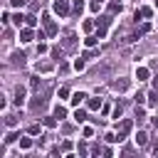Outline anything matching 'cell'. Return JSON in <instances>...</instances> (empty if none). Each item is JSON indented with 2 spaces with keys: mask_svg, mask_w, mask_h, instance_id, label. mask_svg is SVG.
<instances>
[{
  "mask_svg": "<svg viewBox=\"0 0 158 158\" xmlns=\"http://www.w3.org/2000/svg\"><path fill=\"white\" fill-rule=\"evenodd\" d=\"M52 10H54L57 15H67V12H69V0H54V2H52Z\"/></svg>",
  "mask_w": 158,
  "mask_h": 158,
  "instance_id": "cell-1",
  "label": "cell"
},
{
  "mask_svg": "<svg viewBox=\"0 0 158 158\" xmlns=\"http://www.w3.org/2000/svg\"><path fill=\"white\" fill-rule=\"evenodd\" d=\"M131 128H133V123H131V121H121V123H118V141H123V136H126Z\"/></svg>",
  "mask_w": 158,
  "mask_h": 158,
  "instance_id": "cell-2",
  "label": "cell"
},
{
  "mask_svg": "<svg viewBox=\"0 0 158 158\" xmlns=\"http://www.w3.org/2000/svg\"><path fill=\"white\" fill-rule=\"evenodd\" d=\"M42 20H44V27H47V35H57V25L49 20V15H42Z\"/></svg>",
  "mask_w": 158,
  "mask_h": 158,
  "instance_id": "cell-3",
  "label": "cell"
},
{
  "mask_svg": "<svg viewBox=\"0 0 158 158\" xmlns=\"http://www.w3.org/2000/svg\"><path fill=\"white\" fill-rule=\"evenodd\" d=\"M32 37H35V32L30 27H22L20 30V42H32Z\"/></svg>",
  "mask_w": 158,
  "mask_h": 158,
  "instance_id": "cell-4",
  "label": "cell"
},
{
  "mask_svg": "<svg viewBox=\"0 0 158 158\" xmlns=\"http://www.w3.org/2000/svg\"><path fill=\"white\" fill-rule=\"evenodd\" d=\"M84 99H89V96H86L84 91H74V94H72V106H79V104H81Z\"/></svg>",
  "mask_w": 158,
  "mask_h": 158,
  "instance_id": "cell-5",
  "label": "cell"
},
{
  "mask_svg": "<svg viewBox=\"0 0 158 158\" xmlns=\"http://www.w3.org/2000/svg\"><path fill=\"white\" fill-rule=\"evenodd\" d=\"M22 101H25V86H17L15 89V104L22 106Z\"/></svg>",
  "mask_w": 158,
  "mask_h": 158,
  "instance_id": "cell-6",
  "label": "cell"
},
{
  "mask_svg": "<svg viewBox=\"0 0 158 158\" xmlns=\"http://www.w3.org/2000/svg\"><path fill=\"white\" fill-rule=\"evenodd\" d=\"M111 89H116V91H126V89H128V81H126V79H118V81L111 84Z\"/></svg>",
  "mask_w": 158,
  "mask_h": 158,
  "instance_id": "cell-7",
  "label": "cell"
},
{
  "mask_svg": "<svg viewBox=\"0 0 158 158\" xmlns=\"http://www.w3.org/2000/svg\"><path fill=\"white\" fill-rule=\"evenodd\" d=\"M136 79H138V81H146V79H148V69H146V67H138V69H136Z\"/></svg>",
  "mask_w": 158,
  "mask_h": 158,
  "instance_id": "cell-8",
  "label": "cell"
},
{
  "mask_svg": "<svg viewBox=\"0 0 158 158\" xmlns=\"http://www.w3.org/2000/svg\"><path fill=\"white\" fill-rule=\"evenodd\" d=\"M136 143H138V146H146V143H148V133H146V131H138V136H136Z\"/></svg>",
  "mask_w": 158,
  "mask_h": 158,
  "instance_id": "cell-9",
  "label": "cell"
},
{
  "mask_svg": "<svg viewBox=\"0 0 158 158\" xmlns=\"http://www.w3.org/2000/svg\"><path fill=\"white\" fill-rule=\"evenodd\" d=\"M151 15H153V10H151V7H141V10L136 12V20H138V17H151Z\"/></svg>",
  "mask_w": 158,
  "mask_h": 158,
  "instance_id": "cell-10",
  "label": "cell"
},
{
  "mask_svg": "<svg viewBox=\"0 0 158 158\" xmlns=\"http://www.w3.org/2000/svg\"><path fill=\"white\" fill-rule=\"evenodd\" d=\"M37 72H52V64L49 62H37Z\"/></svg>",
  "mask_w": 158,
  "mask_h": 158,
  "instance_id": "cell-11",
  "label": "cell"
},
{
  "mask_svg": "<svg viewBox=\"0 0 158 158\" xmlns=\"http://www.w3.org/2000/svg\"><path fill=\"white\" fill-rule=\"evenodd\" d=\"M86 106H89L91 111H96V109L101 106V99H89V101H86Z\"/></svg>",
  "mask_w": 158,
  "mask_h": 158,
  "instance_id": "cell-12",
  "label": "cell"
},
{
  "mask_svg": "<svg viewBox=\"0 0 158 158\" xmlns=\"http://www.w3.org/2000/svg\"><path fill=\"white\" fill-rule=\"evenodd\" d=\"M54 116H57V118H64V116H67V109L57 104V106H54Z\"/></svg>",
  "mask_w": 158,
  "mask_h": 158,
  "instance_id": "cell-13",
  "label": "cell"
},
{
  "mask_svg": "<svg viewBox=\"0 0 158 158\" xmlns=\"http://www.w3.org/2000/svg\"><path fill=\"white\" fill-rule=\"evenodd\" d=\"M109 22H111V17H109V15H101V17L96 20V25H99V27H106Z\"/></svg>",
  "mask_w": 158,
  "mask_h": 158,
  "instance_id": "cell-14",
  "label": "cell"
},
{
  "mask_svg": "<svg viewBox=\"0 0 158 158\" xmlns=\"http://www.w3.org/2000/svg\"><path fill=\"white\" fill-rule=\"evenodd\" d=\"M84 118H86V114H84L81 109H77V111H74V121H77V123H81Z\"/></svg>",
  "mask_w": 158,
  "mask_h": 158,
  "instance_id": "cell-15",
  "label": "cell"
},
{
  "mask_svg": "<svg viewBox=\"0 0 158 158\" xmlns=\"http://www.w3.org/2000/svg\"><path fill=\"white\" fill-rule=\"evenodd\" d=\"M96 40H99L96 35H89V37L84 40V44H86V47H94V44H96Z\"/></svg>",
  "mask_w": 158,
  "mask_h": 158,
  "instance_id": "cell-16",
  "label": "cell"
},
{
  "mask_svg": "<svg viewBox=\"0 0 158 158\" xmlns=\"http://www.w3.org/2000/svg\"><path fill=\"white\" fill-rule=\"evenodd\" d=\"M12 62H15V64H22V62H25V54H22V52H15V54H12Z\"/></svg>",
  "mask_w": 158,
  "mask_h": 158,
  "instance_id": "cell-17",
  "label": "cell"
},
{
  "mask_svg": "<svg viewBox=\"0 0 158 158\" xmlns=\"http://www.w3.org/2000/svg\"><path fill=\"white\" fill-rule=\"evenodd\" d=\"M148 104H151V106H153V104H158V89L148 94Z\"/></svg>",
  "mask_w": 158,
  "mask_h": 158,
  "instance_id": "cell-18",
  "label": "cell"
},
{
  "mask_svg": "<svg viewBox=\"0 0 158 158\" xmlns=\"http://www.w3.org/2000/svg\"><path fill=\"white\" fill-rule=\"evenodd\" d=\"M54 118H57V116H47V118H44V126H47V128H54V126H57Z\"/></svg>",
  "mask_w": 158,
  "mask_h": 158,
  "instance_id": "cell-19",
  "label": "cell"
},
{
  "mask_svg": "<svg viewBox=\"0 0 158 158\" xmlns=\"http://www.w3.org/2000/svg\"><path fill=\"white\" fill-rule=\"evenodd\" d=\"M12 20H15V25H17V27H20L22 22H27V17H25V15H20V12H17V15L12 17Z\"/></svg>",
  "mask_w": 158,
  "mask_h": 158,
  "instance_id": "cell-20",
  "label": "cell"
},
{
  "mask_svg": "<svg viewBox=\"0 0 158 158\" xmlns=\"http://www.w3.org/2000/svg\"><path fill=\"white\" fill-rule=\"evenodd\" d=\"M84 57H86V59H91V57H99V49H94V47H91V49H86V52H84Z\"/></svg>",
  "mask_w": 158,
  "mask_h": 158,
  "instance_id": "cell-21",
  "label": "cell"
},
{
  "mask_svg": "<svg viewBox=\"0 0 158 158\" xmlns=\"http://www.w3.org/2000/svg\"><path fill=\"white\" fill-rule=\"evenodd\" d=\"M109 10H111V12H121V2H111Z\"/></svg>",
  "mask_w": 158,
  "mask_h": 158,
  "instance_id": "cell-22",
  "label": "cell"
},
{
  "mask_svg": "<svg viewBox=\"0 0 158 158\" xmlns=\"http://www.w3.org/2000/svg\"><path fill=\"white\" fill-rule=\"evenodd\" d=\"M30 146H32V138H22L20 141V148H30Z\"/></svg>",
  "mask_w": 158,
  "mask_h": 158,
  "instance_id": "cell-23",
  "label": "cell"
},
{
  "mask_svg": "<svg viewBox=\"0 0 158 158\" xmlns=\"http://www.w3.org/2000/svg\"><path fill=\"white\" fill-rule=\"evenodd\" d=\"M84 10V2L81 0H74V12H81Z\"/></svg>",
  "mask_w": 158,
  "mask_h": 158,
  "instance_id": "cell-24",
  "label": "cell"
},
{
  "mask_svg": "<svg viewBox=\"0 0 158 158\" xmlns=\"http://www.w3.org/2000/svg\"><path fill=\"white\" fill-rule=\"evenodd\" d=\"M37 133H40V126L32 123V126H30V136H37Z\"/></svg>",
  "mask_w": 158,
  "mask_h": 158,
  "instance_id": "cell-25",
  "label": "cell"
},
{
  "mask_svg": "<svg viewBox=\"0 0 158 158\" xmlns=\"http://www.w3.org/2000/svg\"><path fill=\"white\" fill-rule=\"evenodd\" d=\"M25 2H27V0H10V5H12V7H22Z\"/></svg>",
  "mask_w": 158,
  "mask_h": 158,
  "instance_id": "cell-26",
  "label": "cell"
},
{
  "mask_svg": "<svg viewBox=\"0 0 158 158\" xmlns=\"http://www.w3.org/2000/svg\"><path fill=\"white\" fill-rule=\"evenodd\" d=\"M74 69H77V72H81V69H84V62H81V59H77V62H74Z\"/></svg>",
  "mask_w": 158,
  "mask_h": 158,
  "instance_id": "cell-27",
  "label": "cell"
},
{
  "mask_svg": "<svg viewBox=\"0 0 158 158\" xmlns=\"http://www.w3.org/2000/svg\"><path fill=\"white\" fill-rule=\"evenodd\" d=\"M42 52H47V44H42V42H40V44H37V54H42Z\"/></svg>",
  "mask_w": 158,
  "mask_h": 158,
  "instance_id": "cell-28",
  "label": "cell"
},
{
  "mask_svg": "<svg viewBox=\"0 0 158 158\" xmlns=\"http://www.w3.org/2000/svg\"><path fill=\"white\" fill-rule=\"evenodd\" d=\"M59 96H62V99H67V96H69V89H64V86H62V89H59Z\"/></svg>",
  "mask_w": 158,
  "mask_h": 158,
  "instance_id": "cell-29",
  "label": "cell"
},
{
  "mask_svg": "<svg viewBox=\"0 0 158 158\" xmlns=\"http://www.w3.org/2000/svg\"><path fill=\"white\" fill-rule=\"evenodd\" d=\"M121 111H123V109H121V104H118V106L114 109V118H118V116H121Z\"/></svg>",
  "mask_w": 158,
  "mask_h": 158,
  "instance_id": "cell-30",
  "label": "cell"
},
{
  "mask_svg": "<svg viewBox=\"0 0 158 158\" xmlns=\"http://www.w3.org/2000/svg\"><path fill=\"white\" fill-rule=\"evenodd\" d=\"M15 138H17V133H7V138H5V143H12Z\"/></svg>",
  "mask_w": 158,
  "mask_h": 158,
  "instance_id": "cell-31",
  "label": "cell"
},
{
  "mask_svg": "<svg viewBox=\"0 0 158 158\" xmlns=\"http://www.w3.org/2000/svg\"><path fill=\"white\" fill-rule=\"evenodd\" d=\"M153 153H158V141H156V143H153Z\"/></svg>",
  "mask_w": 158,
  "mask_h": 158,
  "instance_id": "cell-32",
  "label": "cell"
},
{
  "mask_svg": "<svg viewBox=\"0 0 158 158\" xmlns=\"http://www.w3.org/2000/svg\"><path fill=\"white\" fill-rule=\"evenodd\" d=\"M153 126H156V128H158V116H156V118H153Z\"/></svg>",
  "mask_w": 158,
  "mask_h": 158,
  "instance_id": "cell-33",
  "label": "cell"
},
{
  "mask_svg": "<svg viewBox=\"0 0 158 158\" xmlns=\"http://www.w3.org/2000/svg\"><path fill=\"white\" fill-rule=\"evenodd\" d=\"M156 7H158V0H156Z\"/></svg>",
  "mask_w": 158,
  "mask_h": 158,
  "instance_id": "cell-34",
  "label": "cell"
},
{
  "mask_svg": "<svg viewBox=\"0 0 158 158\" xmlns=\"http://www.w3.org/2000/svg\"><path fill=\"white\" fill-rule=\"evenodd\" d=\"M99 2H104V0H99Z\"/></svg>",
  "mask_w": 158,
  "mask_h": 158,
  "instance_id": "cell-35",
  "label": "cell"
}]
</instances>
